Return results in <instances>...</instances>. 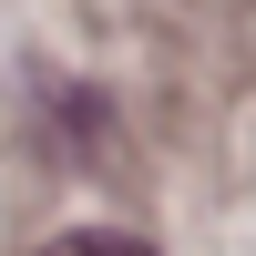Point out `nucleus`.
Listing matches in <instances>:
<instances>
[{"instance_id":"1","label":"nucleus","mask_w":256,"mask_h":256,"mask_svg":"<svg viewBox=\"0 0 256 256\" xmlns=\"http://www.w3.org/2000/svg\"><path fill=\"white\" fill-rule=\"evenodd\" d=\"M41 256H154L144 236H102V226H82V236H52Z\"/></svg>"}]
</instances>
